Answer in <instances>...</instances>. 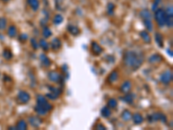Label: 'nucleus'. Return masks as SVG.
<instances>
[{
    "mask_svg": "<svg viewBox=\"0 0 173 130\" xmlns=\"http://www.w3.org/2000/svg\"><path fill=\"white\" fill-rule=\"evenodd\" d=\"M144 63V55L142 52H136L132 50L126 51L124 55V64L126 67L131 68L132 70L140 69Z\"/></svg>",
    "mask_w": 173,
    "mask_h": 130,
    "instance_id": "f257e3e1",
    "label": "nucleus"
},
{
    "mask_svg": "<svg viewBox=\"0 0 173 130\" xmlns=\"http://www.w3.org/2000/svg\"><path fill=\"white\" fill-rule=\"evenodd\" d=\"M52 105L45 99L42 95L37 96L36 97V104L34 107L35 112L39 115H45L50 110H52Z\"/></svg>",
    "mask_w": 173,
    "mask_h": 130,
    "instance_id": "f03ea898",
    "label": "nucleus"
},
{
    "mask_svg": "<svg viewBox=\"0 0 173 130\" xmlns=\"http://www.w3.org/2000/svg\"><path fill=\"white\" fill-rule=\"evenodd\" d=\"M155 19L159 27H164L165 25V19H166L165 11L163 9H157L155 11Z\"/></svg>",
    "mask_w": 173,
    "mask_h": 130,
    "instance_id": "7ed1b4c3",
    "label": "nucleus"
},
{
    "mask_svg": "<svg viewBox=\"0 0 173 130\" xmlns=\"http://www.w3.org/2000/svg\"><path fill=\"white\" fill-rule=\"evenodd\" d=\"M147 119H148L149 122H155V121H160L165 123L167 121L166 115L164 114H163V113H161V112H156V113L149 114L147 116Z\"/></svg>",
    "mask_w": 173,
    "mask_h": 130,
    "instance_id": "20e7f679",
    "label": "nucleus"
},
{
    "mask_svg": "<svg viewBox=\"0 0 173 130\" xmlns=\"http://www.w3.org/2000/svg\"><path fill=\"white\" fill-rule=\"evenodd\" d=\"M48 78L49 81H51L52 82H55V83H63L64 81V77L63 76L58 73L57 71H49L48 73Z\"/></svg>",
    "mask_w": 173,
    "mask_h": 130,
    "instance_id": "39448f33",
    "label": "nucleus"
},
{
    "mask_svg": "<svg viewBox=\"0 0 173 130\" xmlns=\"http://www.w3.org/2000/svg\"><path fill=\"white\" fill-rule=\"evenodd\" d=\"M31 100V96L28 92L24 90H20L17 94L16 96V101L20 104H26L30 101Z\"/></svg>",
    "mask_w": 173,
    "mask_h": 130,
    "instance_id": "423d86ee",
    "label": "nucleus"
},
{
    "mask_svg": "<svg viewBox=\"0 0 173 130\" xmlns=\"http://www.w3.org/2000/svg\"><path fill=\"white\" fill-rule=\"evenodd\" d=\"M172 78H173V75H172V72L170 70V69H167V70H165L164 72H163L162 74H161V76H160V81L163 83V84H165V85H167V84H169V83H171L172 81Z\"/></svg>",
    "mask_w": 173,
    "mask_h": 130,
    "instance_id": "0eeeda50",
    "label": "nucleus"
},
{
    "mask_svg": "<svg viewBox=\"0 0 173 130\" xmlns=\"http://www.w3.org/2000/svg\"><path fill=\"white\" fill-rule=\"evenodd\" d=\"M28 120H29L30 124L31 125L33 128H38L42 124V122H43L42 119L40 117H38V116H30Z\"/></svg>",
    "mask_w": 173,
    "mask_h": 130,
    "instance_id": "6e6552de",
    "label": "nucleus"
},
{
    "mask_svg": "<svg viewBox=\"0 0 173 130\" xmlns=\"http://www.w3.org/2000/svg\"><path fill=\"white\" fill-rule=\"evenodd\" d=\"M91 51L95 56H99L102 53L103 49L97 42H92L91 43Z\"/></svg>",
    "mask_w": 173,
    "mask_h": 130,
    "instance_id": "1a4fd4ad",
    "label": "nucleus"
},
{
    "mask_svg": "<svg viewBox=\"0 0 173 130\" xmlns=\"http://www.w3.org/2000/svg\"><path fill=\"white\" fill-rule=\"evenodd\" d=\"M162 61H163V57L159 54H153L148 59V62L151 64H160Z\"/></svg>",
    "mask_w": 173,
    "mask_h": 130,
    "instance_id": "9d476101",
    "label": "nucleus"
},
{
    "mask_svg": "<svg viewBox=\"0 0 173 130\" xmlns=\"http://www.w3.org/2000/svg\"><path fill=\"white\" fill-rule=\"evenodd\" d=\"M50 47H51V49H53V50H55V51L59 50V49H61V47H62V42H61V40L59 38H57V37L54 38L52 40L51 44H50Z\"/></svg>",
    "mask_w": 173,
    "mask_h": 130,
    "instance_id": "9b49d317",
    "label": "nucleus"
},
{
    "mask_svg": "<svg viewBox=\"0 0 173 130\" xmlns=\"http://www.w3.org/2000/svg\"><path fill=\"white\" fill-rule=\"evenodd\" d=\"M132 89V82L131 81L127 80V81H125L122 85L120 86V91L124 94H126V93H129L130 90Z\"/></svg>",
    "mask_w": 173,
    "mask_h": 130,
    "instance_id": "f8f14e48",
    "label": "nucleus"
},
{
    "mask_svg": "<svg viewBox=\"0 0 173 130\" xmlns=\"http://www.w3.org/2000/svg\"><path fill=\"white\" fill-rule=\"evenodd\" d=\"M40 61H41L42 65H43V67H45V68H48V67H49V66L51 65V61H50V59L45 54H42V55L40 56Z\"/></svg>",
    "mask_w": 173,
    "mask_h": 130,
    "instance_id": "ddd939ff",
    "label": "nucleus"
},
{
    "mask_svg": "<svg viewBox=\"0 0 173 130\" xmlns=\"http://www.w3.org/2000/svg\"><path fill=\"white\" fill-rule=\"evenodd\" d=\"M134 97H135V96H134L133 94L126 93L123 97H120V100H122L123 101H125L127 104H132L133 100H134Z\"/></svg>",
    "mask_w": 173,
    "mask_h": 130,
    "instance_id": "4468645a",
    "label": "nucleus"
},
{
    "mask_svg": "<svg viewBox=\"0 0 173 130\" xmlns=\"http://www.w3.org/2000/svg\"><path fill=\"white\" fill-rule=\"evenodd\" d=\"M155 42L158 45L159 48H164V37L162 34L159 32H156L155 34Z\"/></svg>",
    "mask_w": 173,
    "mask_h": 130,
    "instance_id": "2eb2a0df",
    "label": "nucleus"
},
{
    "mask_svg": "<svg viewBox=\"0 0 173 130\" xmlns=\"http://www.w3.org/2000/svg\"><path fill=\"white\" fill-rule=\"evenodd\" d=\"M132 119L133 120V122H134V124H136V125L141 124L142 122H143V121H144L143 116H142L140 113H136V114H132Z\"/></svg>",
    "mask_w": 173,
    "mask_h": 130,
    "instance_id": "dca6fc26",
    "label": "nucleus"
},
{
    "mask_svg": "<svg viewBox=\"0 0 173 130\" xmlns=\"http://www.w3.org/2000/svg\"><path fill=\"white\" fill-rule=\"evenodd\" d=\"M100 114H101V116L104 117V118H108V117H110L111 114H112L111 109L109 107H108V106L103 107V108L101 109V110H100Z\"/></svg>",
    "mask_w": 173,
    "mask_h": 130,
    "instance_id": "f3484780",
    "label": "nucleus"
},
{
    "mask_svg": "<svg viewBox=\"0 0 173 130\" xmlns=\"http://www.w3.org/2000/svg\"><path fill=\"white\" fill-rule=\"evenodd\" d=\"M68 31L73 36H77L80 34V30H79L78 27L75 26V25H73V24H68Z\"/></svg>",
    "mask_w": 173,
    "mask_h": 130,
    "instance_id": "a211bd4d",
    "label": "nucleus"
},
{
    "mask_svg": "<svg viewBox=\"0 0 173 130\" xmlns=\"http://www.w3.org/2000/svg\"><path fill=\"white\" fill-rule=\"evenodd\" d=\"M118 78H119V74L117 71L114 70V71L111 72V74L108 76V83H113L118 80Z\"/></svg>",
    "mask_w": 173,
    "mask_h": 130,
    "instance_id": "6ab92c4d",
    "label": "nucleus"
},
{
    "mask_svg": "<svg viewBox=\"0 0 173 130\" xmlns=\"http://www.w3.org/2000/svg\"><path fill=\"white\" fill-rule=\"evenodd\" d=\"M48 89H49L50 93H52L53 95H55L56 97L58 98L61 96V94H62V92H63V90H62L61 89L56 88V87H52V86H48Z\"/></svg>",
    "mask_w": 173,
    "mask_h": 130,
    "instance_id": "aec40b11",
    "label": "nucleus"
},
{
    "mask_svg": "<svg viewBox=\"0 0 173 130\" xmlns=\"http://www.w3.org/2000/svg\"><path fill=\"white\" fill-rule=\"evenodd\" d=\"M140 35V36H141V38L143 39V41H144L145 44H150V43H151L152 39H151V36H150L149 33L147 32V31H142Z\"/></svg>",
    "mask_w": 173,
    "mask_h": 130,
    "instance_id": "412c9836",
    "label": "nucleus"
},
{
    "mask_svg": "<svg viewBox=\"0 0 173 130\" xmlns=\"http://www.w3.org/2000/svg\"><path fill=\"white\" fill-rule=\"evenodd\" d=\"M28 128V125H27V122L24 121V120H19L16 123V129L18 130H25L27 129Z\"/></svg>",
    "mask_w": 173,
    "mask_h": 130,
    "instance_id": "4be33fe9",
    "label": "nucleus"
},
{
    "mask_svg": "<svg viewBox=\"0 0 173 130\" xmlns=\"http://www.w3.org/2000/svg\"><path fill=\"white\" fill-rule=\"evenodd\" d=\"M143 22H144V24H145V28L149 31H152L153 30V24H152V18H145V19H143Z\"/></svg>",
    "mask_w": 173,
    "mask_h": 130,
    "instance_id": "5701e85b",
    "label": "nucleus"
},
{
    "mask_svg": "<svg viewBox=\"0 0 173 130\" xmlns=\"http://www.w3.org/2000/svg\"><path fill=\"white\" fill-rule=\"evenodd\" d=\"M27 2L33 11H36L38 10V8H39V1L38 0H27Z\"/></svg>",
    "mask_w": 173,
    "mask_h": 130,
    "instance_id": "b1692460",
    "label": "nucleus"
},
{
    "mask_svg": "<svg viewBox=\"0 0 173 130\" xmlns=\"http://www.w3.org/2000/svg\"><path fill=\"white\" fill-rule=\"evenodd\" d=\"M13 55H12V52L10 49H4V51H3V57L5 59V60H11L12 58Z\"/></svg>",
    "mask_w": 173,
    "mask_h": 130,
    "instance_id": "393cba45",
    "label": "nucleus"
},
{
    "mask_svg": "<svg viewBox=\"0 0 173 130\" xmlns=\"http://www.w3.org/2000/svg\"><path fill=\"white\" fill-rule=\"evenodd\" d=\"M16 33H17V30H16V26L14 25H11L8 29V31H7V34L10 37H15L16 36Z\"/></svg>",
    "mask_w": 173,
    "mask_h": 130,
    "instance_id": "a878e982",
    "label": "nucleus"
},
{
    "mask_svg": "<svg viewBox=\"0 0 173 130\" xmlns=\"http://www.w3.org/2000/svg\"><path fill=\"white\" fill-rule=\"evenodd\" d=\"M39 47H41L44 51H48L49 49V44L45 39H40L39 41Z\"/></svg>",
    "mask_w": 173,
    "mask_h": 130,
    "instance_id": "bb28decb",
    "label": "nucleus"
},
{
    "mask_svg": "<svg viewBox=\"0 0 173 130\" xmlns=\"http://www.w3.org/2000/svg\"><path fill=\"white\" fill-rule=\"evenodd\" d=\"M132 113L128 110V109H125L123 112H122V114H121V118L124 120V121H130L131 119H132Z\"/></svg>",
    "mask_w": 173,
    "mask_h": 130,
    "instance_id": "cd10ccee",
    "label": "nucleus"
},
{
    "mask_svg": "<svg viewBox=\"0 0 173 130\" xmlns=\"http://www.w3.org/2000/svg\"><path fill=\"white\" fill-rule=\"evenodd\" d=\"M118 106V101L116 99L114 98H110L108 101V107H109L110 109H116Z\"/></svg>",
    "mask_w": 173,
    "mask_h": 130,
    "instance_id": "c85d7f7f",
    "label": "nucleus"
},
{
    "mask_svg": "<svg viewBox=\"0 0 173 130\" xmlns=\"http://www.w3.org/2000/svg\"><path fill=\"white\" fill-rule=\"evenodd\" d=\"M63 21V16L60 14H56L53 18V23L54 24H62Z\"/></svg>",
    "mask_w": 173,
    "mask_h": 130,
    "instance_id": "c756f323",
    "label": "nucleus"
},
{
    "mask_svg": "<svg viewBox=\"0 0 173 130\" xmlns=\"http://www.w3.org/2000/svg\"><path fill=\"white\" fill-rule=\"evenodd\" d=\"M140 16H141L142 19L145 18H152V14L148 10H143L140 12Z\"/></svg>",
    "mask_w": 173,
    "mask_h": 130,
    "instance_id": "7c9ffc66",
    "label": "nucleus"
},
{
    "mask_svg": "<svg viewBox=\"0 0 173 130\" xmlns=\"http://www.w3.org/2000/svg\"><path fill=\"white\" fill-rule=\"evenodd\" d=\"M7 19L5 17H0V31H3L6 28Z\"/></svg>",
    "mask_w": 173,
    "mask_h": 130,
    "instance_id": "2f4dec72",
    "label": "nucleus"
},
{
    "mask_svg": "<svg viewBox=\"0 0 173 130\" xmlns=\"http://www.w3.org/2000/svg\"><path fill=\"white\" fill-rule=\"evenodd\" d=\"M114 9H115V6L112 3H109L107 6V11H108V15H112L113 14V11H114Z\"/></svg>",
    "mask_w": 173,
    "mask_h": 130,
    "instance_id": "473e14b6",
    "label": "nucleus"
},
{
    "mask_svg": "<svg viewBox=\"0 0 173 130\" xmlns=\"http://www.w3.org/2000/svg\"><path fill=\"white\" fill-rule=\"evenodd\" d=\"M51 35H52V32H51L50 29L48 27H44L43 30V36L45 38H48L49 36H51Z\"/></svg>",
    "mask_w": 173,
    "mask_h": 130,
    "instance_id": "72a5a7b5",
    "label": "nucleus"
},
{
    "mask_svg": "<svg viewBox=\"0 0 173 130\" xmlns=\"http://www.w3.org/2000/svg\"><path fill=\"white\" fill-rule=\"evenodd\" d=\"M31 46L33 47V49H38V48H39V44L37 43V41L35 38H31Z\"/></svg>",
    "mask_w": 173,
    "mask_h": 130,
    "instance_id": "f704fd0d",
    "label": "nucleus"
},
{
    "mask_svg": "<svg viewBox=\"0 0 173 130\" xmlns=\"http://www.w3.org/2000/svg\"><path fill=\"white\" fill-rule=\"evenodd\" d=\"M165 15L167 16H173V8L172 5L168 6L165 11Z\"/></svg>",
    "mask_w": 173,
    "mask_h": 130,
    "instance_id": "c9c22d12",
    "label": "nucleus"
},
{
    "mask_svg": "<svg viewBox=\"0 0 173 130\" xmlns=\"http://www.w3.org/2000/svg\"><path fill=\"white\" fill-rule=\"evenodd\" d=\"M18 39H19L20 42H23H23H26V40L28 39V36H27V34H21L19 36Z\"/></svg>",
    "mask_w": 173,
    "mask_h": 130,
    "instance_id": "e433bc0d",
    "label": "nucleus"
},
{
    "mask_svg": "<svg viewBox=\"0 0 173 130\" xmlns=\"http://www.w3.org/2000/svg\"><path fill=\"white\" fill-rule=\"evenodd\" d=\"M46 97L48 98L49 100H56V99H57V97L55 96V95H53L52 93H48V94H46Z\"/></svg>",
    "mask_w": 173,
    "mask_h": 130,
    "instance_id": "4c0bfd02",
    "label": "nucleus"
},
{
    "mask_svg": "<svg viewBox=\"0 0 173 130\" xmlns=\"http://www.w3.org/2000/svg\"><path fill=\"white\" fill-rule=\"evenodd\" d=\"M95 129H101V130H106V129H107V128H106V127H105L104 125L100 124V123L97 124V125L95 126Z\"/></svg>",
    "mask_w": 173,
    "mask_h": 130,
    "instance_id": "58836bf2",
    "label": "nucleus"
},
{
    "mask_svg": "<svg viewBox=\"0 0 173 130\" xmlns=\"http://www.w3.org/2000/svg\"><path fill=\"white\" fill-rule=\"evenodd\" d=\"M167 52H168V54H169V55H170V56H171L172 57V56H173L172 51V50H170V49H167Z\"/></svg>",
    "mask_w": 173,
    "mask_h": 130,
    "instance_id": "ea45409f",
    "label": "nucleus"
},
{
    "mask_svg": "<svg viewBox=\"0 0 173 130\" xmlns=\"http://www.w3.org/2000/svg\"><path fill=\"white\" fill-rule=\"evenodd\" d=\"M161 0H154V3H157V4H159Z\"/></svg>",
    "mask_w": 173,
    "mask_h": 130,
    "instance_id": "a19ab883",
    "label": "nucleus"
},
{
    "mask_svg": "<svg viewBox=\"0 0 173 130\" xmlns=\"http://www.w3.org/2000/svg\"><path fill=\"white\" fill-rule=\"evenodd\" d=\"M2 1H3V2H8L9 0H2Z\"/></svg>",
    "mask_w": 173,
    "mask_h": 130,
    "instance_id": "79ce46f5",
    "label": "nucleus"
}]
</instances>
